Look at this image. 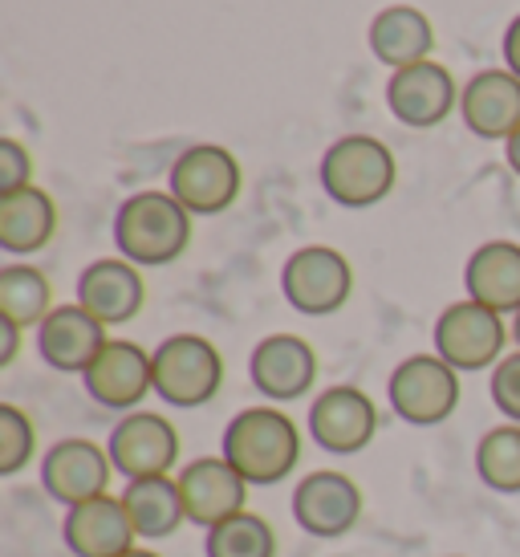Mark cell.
Masks as SVG:
<instances>
[{
	"instance_id": "cell-12",
	"label": "cell",
	"mask_w": 520,
	"mask_h": 557,
	"mask_svg": "<svg viewBox=\"0 0 520 557\" xmlns=\"http://www.w3.org/2000/svg\"><path fill=\"white\" fill-rule=\"evenodd\" d=\"M110 472H114L110 451L98 448L86 435L58 440V444L41 456V488H46L49 500H58L62 509L86 505L94 496H107Z\"/></svg>"
},
{
	"instance_id": "cell-26",
	"label": "cell",
	"mask_w": 520,
	"mask_h": 557,
	"mask_svg": "<svg viewBox=\"0 0 520 557\" xmlns=\"http://www.w3.org/2000/svg\"><path fill=\"white\" fill-rule=\"evenodd\" d=\"M475 476L500 496H520V423L488 428L475 444Z\"/></svg>"
},
{
	"instance_id": "cell-18",
	"label": "cell",
	"mask_w": 520,
	"mask_h": 557,
	"mask_svg": "<svg viewBox=\"0 0 520 557\" xmlns=\"http://www.w3.org/2000/svg\"><path fill=\"white\" fill-rule=\"evenodd\" d=\"M459 119L475 139L508 143L520 126V78L512 70H480L459 86Z\"/></svg>"
},
{
	"instance_id": "cell-9",
	"label": "cell",
	"mask_w": 520,
	"mask_h": 557,
	"mask_svg": "<svg viewBox=\"0 0 520 557\" xmlns=\"http://www.w3.org/2000/svg\"><path fill=\"white\" fill-rule=\"evenodd\" d=\"M289 509L293 521L306 529L309 537L334 542V537H346L350 529H358L367 500H362L358 480H350L337 468H322V472H309L297 480Z\"/></svg>"
},
{
	"instance_id": "cell-10",
	"label": "cell",
	"mask_w": 520,
	"mask_h": 557,
	"mask_svg": "<svg viewBox=\"0 0 520 557\" xmlns=\"http://www.w3.org/2000/svg\"><path fill=\"white\" fill-rule=\"evenodd\" d=\"M107 451L114 472L126 480L171 476V468L179 465V432L154 411H131L114 423Z\"/></svg>"
},
{
	"instance_id": "cell-16",
	"label": "cell",
	"mask_w": 520,
	"mask_h": 557,
	"mask_svg": "<svg viewBox=\"0 0 520 557\" xmlns=\"http://www.w3.org/2000/svg\"><path fill=\"white\" fill-rule=\"evenodd\" d=\"M386 107L403 126L431 131L444 119H451V110L459 107L456 78L439 62H419L407 65V70H395L391 82H386Z\"/></svg>"
},
{
	"instance_id": "cell-27",
	"label": "cell",
	"mask_w": 520,
	"mask_h": 557,
	"mask_svg": "<svg viewBox=\"0 0 520 557\" xmlns=\"http://www.w3.org/2000/svg\"><path fill=\"white\" fill-rule=\"evenodd\" d=\"M203 557H276V533L264 517L245 509L203 533Z\"/></svg>"
},
{
	"instance_id": "cell-28",
	"label": "cell",
	"mask_w": 520,
	"mask_h": 557,
	"mask_svg": "<svg viewBox=\"0 0 520 557\" xmlns=\"http://www.w3.org/2000/svg\"><path fill=\"white\" fill-rule=\"evenodd\" d=\"M33 451H37L33 419L13 403H0V476H16L33 460Z\"/></svg>"
},
{
	"instance_id": "cell-30",
	"label": "cell",
	"mask_w": 520,
	"mask_h": 557,
	"mask_svg": "<svg viewBox=\"0 0 520 557\" xmlns=\"http://www.w3.org/2000/svg\"><path fill=\"white\" fill-rule=\"evenodd\" d=\"M33 187V156L25 151V143L0 139V196Z\"/></svg>"
},
{
	"instance_id": "cell-32",
	"label": "cell",
	"mask_w": 520,
	"mask_h": 557,
	"mask_svg": "<svg viewBox=\"0 0 520 557\" xmlns=\"http://www.w3.org/2000/svg\"><path fill=\"white\" fill-rule=\"evenodd\" d=\"M500 49H505V70H512L520 78V13L512 16V25L505 29V46Z\"/></svg>"
},
{
	"instance_id": "cell-24",
	"label": "cell",
	"mask_w": 520,
	"mask_h": 557,
	"mask_svg": "<svg viewBox=\"0 0 520 557\" xmlns=\"http://www.w3.org/2000/svg\"><path fill=\"white\" fill-rule=\"evenodd\" d=\"M123 505L131 512V525L143 542H163L187 521L179 480L175 476H151V480H126Z\"/></svg>"
},
{
	"instance_id": "cell-13",
	"label": "cell",
	"mask_w": 520,
	"mask_h": 557,
	"mask_svg": "<svg viewBox=\"0 0 520 557\" xmlns=\"http://www.w3.org/2000/svg\"><path fill=\"white\" fill-rule=\"evenodd\" d=\"M86 395L107 411H138V403L154 391V362L151 355L126 338H110L102 355L90 362V371L82 374Z\"/></svg>"
},
{
	"instance_id": "cell-3",
	"label": "cell",
	"mask_w": 520,
	"mask_h": 557,
	"mask_svg": "<svg viewBox=\"0 0 520 557\" xmlns=\"http://www.w3.org/2000/svg\"><path fill=\"white\" fill-rule=\"evenodd\" d=\"M322 191L337 208H374L395 191L398 163L391 156V147L374 135H342L330 143L318 168Z\"/></svg>"
},
{
	"instance_id": "cell-20",
	"label": "cell",
	"mask_w": 520,
	"mask_h": 557,
	"mask_svg": "<svg viewBox=\"0 0 520 557\" xmlns=\"http://www.w3.org/2000/svg\"><path fill=\"white\" fill-rule=\"evenodd\" d=\"M107 342V325L82 310L77 301L74 306H53V313L37 325V355L58 374H86Z\"/></svg>"
},
{
	"instance_id": "cell-33",
	"label": "cell",
	"mask_w": 520,
	"mask_h": 557,
	"mask_svg": "<svg viewBox=\"0 0 520 557\" xmlns=\"http://www.w3.org/2000/svg\"><path fill=\"white\" fill-rule=\"evenodd\" d=\"M505 159H508V168H512V171L520 175V126L512 131V135H508V143H505Z\"/></svg>"
},
{
	"instance_id": "cell-15",
	"label": "cell",
	"mask_w": 520,
	"mask_h": 557,
	"mask_svg": "<svg viewBox=\"0 0 520 557\" xmlns=\"http://www.w3.org/2000/svg\"><path fill=\"white\" fill-rule=\"evenodd\" d=\"M175 480H179L187 521L199 525L203 533L212 525H220V521L236 517V512H245L248 488H252L224 456H199V460L179 468Z\"/></svg>"
},
{
	"instance_id": "cell-21",
	"label": "cell",
	"mask_w": 520,
	"mask_h": 557,
	"mask_svg": "<svg viewBox=\"0 0 520 557\" xmlns=\"http://www.w3.org/2000/svg\"><path fill=\"white\" fill-rule=\"evenodd\" d=\"M463 289L468 301L488 306L492 313H520V245L488 240L463 264Z\"/></svg>"
},
{
	"instance_id": "cell-35",
	"label": "cell",
	"mask_w": 520,
	"mask_h": 557,
	"mask_svg": "<svg viewBox=\"0 0 520 557\" xmlns=\"http://www.w3.org/2000/svg\"><path fill=\"white\" fill-rule=\"evenodd\" d=\"M123 557H159V554H151V549H138V545H135V549H131V554H123Z\"/></svg>"
},
{
	"instance_id": "cell-4",
	"label": "cell",
	"mask_w": 520,
	"mask_h": 557,
	"mask_svg": "<svg viewBox=\"0 0 520 557\" xmlns=\"http://www.w3.org/2000/svg\"><path fill=\"white\" fill-rule=\"evenodd\" d=\"M154 395L168 407H203L224 387V358L199 334H171L151 350Z\"/></svg>"
},
{
	"instance_id": "cell-8",
	"label": "cell",
	"mask_w": 520,
	"mask_h": 557,
	"mask_svg": "<svg viewBox=\"0 0 520 557\" xmlns=\"http://www.w3.org/2000/svg\"><path fill=\"white\" fill-rule=\"evenodd\" d=\"M505 318L492 313L488 306H475V301H456L435 318L431 342H435V355L444 358L447 367H456L459 374L488 371L505 355Z\"/></svg>"
},
{
	"instance_id": "cell-23",
	"label": "cell",
	"mask_w": 520,
	"mask_h": 557,
	"mask_svg": "<svg viewBox=\"0 0 520 557\" xmlns=\"http://www.w3.org/2000/svg\"><path fill=\"white\" fill-rule=\"evenodd\" d=\"M58 233V203L41 187H21L0 196V248L9 257H29L53 240Z\"/></svg>"
},
{
	"instance_id": "cell-25",
	"label": "cell",
	"mask_w": 520,
	"mask_h": 557,
	"mask_svg": "<svg viewBox=\"0 0 520 557\" xmlns=\"http://www.w3.org/2000/svg\"><path fill=\"white\" fill-rule=\"evenodd\" d=\"M53 313V289L49 277L33 264H4L0 269V318L16 322L21 330H37Z\"/></svg>"
},
{
	"instance_id": "cell-2",
	"label": "cell",
	"mask_w": 520,
	"mask_h": 557,
	"mask_svg": "<svg viewBox=\"0 0 520 557\" xmlns=\"http://www.w3.org/2000/svg\"><path fill=\"white\" fill-rule=\"evenodd\" d=\"M114 245L138 269H163L191 245V212L171 191H135L114 212Z\"/></svg>"
},
{
	"instance_id": "cell-7",
	"label": "cell",
	"mask_w": 520,
	"mask_h": 557,
	"mask_svg": "<svg viewBox=\"0 0 520 557\" xmlns=\"http://www.w3.org/2000/svg\"><path fill=\"white\" fill-rule=\"evenodd\" d=\"M281 294L306 318H330L350 301L354 269L337 248L306 245L297 248L281 269Z\"/></svg>"
},
{
	"instance_id": "cell-19",
	"label": "cell",
	"mask_w": 520,
	"mask_h": 557,
	"mask_svg": "<svg viewBox=\"0 0 520 557\" xmlns=\"http://www.w3.org/2000/svg\"><path fill=\"white\" fill-rule=\"evenodd\" d=\"M62 542L74 557H123L135 549L138 533L131 525L123 496H94L86 505L65 509Z\"/></svg>"
},
{
	"instance_id": "cell-34",
	"label": "cell",
	"mask_w": 520,
	"mask_h": 557,
	"mask_svg": "<svg viewBox=\"0 0 520 557\" xmlns=\"http://www.w3.org/2000/svg\"><path fill=\"white\" fill-rule=\"evenodd\" d=\"M512 338H517V350H520V313H512Z\"/></svg>"
},
{
	"instance_id": "cell-6",
	"label": "cell",
	"mask_w": 520,
	"mask_h": 557,
	"mask_svg": "<svg viewBox=\"0 0 520 557\" xmlns=\"http://www.w3.org/2000/svg\"><path fill=\"white\" fill-rule=\"evenodd\" d=\"M240 163L228 147L215 143H196L184 156L171 163L168 171V191L184 203L191 216H220L228 212L236 196H240Z\"/></svg>"
},
{
	"instance_id": "cell-17",
	"label": "cell",
	"mask_w": 520,
	"mask_h": 557,
	"mask_svg": "<svg viewBox=\"0 0 520 557\" xmlns=\"http://www.w3.org/2000/svg\"><path fill=\"white\" fill-rule=\"evenodd\" d=\"M143 301H147L143 273L126 257H102V261L86 264L77 277V306L94 313L107 330L135 322L143 313Z\"/></svg>"
},
{
	"instance_id": "cell-5",
	"label": "cell",
	"mask_w": 520,
	"mask_h": 557,
	"mask_svg": "<svg viewBox=\"0 0 520 557\" xmlns=\"http://www.w3.org/2000/svg\"><path fill=\"white\" fill-rule=\"evenodd\" d=\"M386 399L403 423L411 428H439L459 407V371L439 355L403 358L386 379Z\"/></svg>"
},
{
	"instance_id": "cell-1",
	"label": "cell",
	"mask_w": 520,
	"mask_h": 557,
	"mask_svg": "<svg viewBox=\"0 0 520 557\" xmlns=\"http://www.w3.org/2000/svg\"><path fill=\"white\" fill-rule=\"evenodd\" d=\"M220 456L228 460L252 488H273L301 460V428L276 403L245 407L228 419Z\"/></svg>"
},
{
	"instance_id": "cell-29",
	"label": "cell",
	"mask_w": 520,
	"mask_h": 557,
	"mask_svg": "<svg viewBox=\"0 0 520 557\" xmlns=\"http://www.w3.org/2000/svg\"><path fill=\"white\" fill-rule=\"evenodd\" d=\"M492 403L508 423H520V350L492 367Z\"/></svg>"
},
{
	"instance_id": "cell-31",
	"label": "cell",
	"mask_w": 520,
	"mask_h": 557,
	"mask_svg": "<svg viewBox=\"0 0 520 557\" xmlns=\"http://www.w3.org/2000/svg\"><path fill=\"white\" fill-rule=\"evenodd\" d=\"M16 350H21V325L9 322V318H0V371L13 367Z\"/></svg>"
},
{
	"instance_id": "cell-11",
	"label": "cell",
	"mask_w": 520,
	"mask_h": 557,
	"mask_svg": "<svg viewBox=\"0 0 520 557\" xmlns=\"http://www.w3.org/2000/svg\"><path fill=\"white\" fill-rule=\"evenodd\" d=\"M379 432V407L358 387H325L309 403V435L330 456H358Z\"/></svg>"
},
{
	"instance_id": "cell-22",
	"label": "cell",
	"mask_w": 520,
	"mask_h": 557,
	"mask_svg": "<svg viewBox=\"0 0 520 557\" xmlns=\"http://www.w3.org/2000/svg\"><path fill=\"white\" fill-rule=\"evenodd\" d=\"M370 53L395 74L407 65L431 62V49H435V29H431V16L414 4H391L383 13L370 21Z\"/></svg>"
},
{
	"instance_id": "cell-14",
	"label": "cell",
	"mask_w": 520,
	"mask_h": 557,
	"mask_svg": "<svg viewBox=\"0 0 520 557\" xmlns=\"http://www.w3.org/2000/svg\"><path fill=\"white\" fill-rule=\"evenodd\" d=\"M248 379L269 403L306 399L318 383V350L297 334H269L248 355Z\"/></svg>"
}]
</instances>
